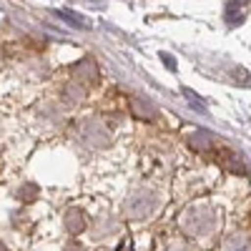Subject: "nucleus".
Masks as SVG:
<instances>
[{
  "mask_svg": "<svg viewBox=\"0 0 251 251\" xmlns=\"http://www.w3.org/2000/svg\"><path fill=\"white\" fill-rule=\"evenodd\" d=\"M194 146V149H208V133H203V131H199L191 141H188Z\"/></svg>",
  "mask_w": 251,
  "mask_h": 251,
  "instance_id": "f257e3e1",
  "label": "nucleus"
},
{
  "mask_svg": "<svg viewBox=\"0 0 251 251\" xmlns=\"http://www.w3.org/2000/svg\"><path fill=\"white\" fill-rule=\"evenodd\" d=\"M0 251H5V249H3V246H0Z\"/></svg>",
  "mask_w": 251,
  "mask_h": 251,
  "instance_id": "f03ea898",
  "label": "nucleus"
}]
</instances>
